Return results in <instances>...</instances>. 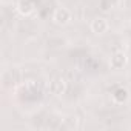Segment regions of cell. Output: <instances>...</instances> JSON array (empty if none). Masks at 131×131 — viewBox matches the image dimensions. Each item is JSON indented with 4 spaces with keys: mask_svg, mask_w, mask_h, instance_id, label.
Listing matches in <instances>:
<instances>
[{
    "mask_svg": "<svg viewBox=\"0 0 131 131\" xmlns=\"http://www.w3.org/2000/svg\"><path fill=\"white\" fill-rule=\"evenodd\" d=\"M67 86H68L67 80H65L62 76H57L49 82V93L52 96H56V97H60V96H63L67 93Z\"/></svg>",
    "mask_w": 131,
    "mask_h": 131,
    "instance_id": "obj_2",
    "label": "cell"
},
{
    "mask_svg": "<svg viewBox=\"0 0 131 131\" xmlns=\"http://www.w3.org/2000/svg\"><path fill=\"white\" fill-rule=\"evenodd\" d=\"M73 20V14L70 9L67 8H56L54 13H52V22L57 25V26H67L70 25Z\"/></svg>",
    "mask_w": 131,
    "mask_h": 131,
    "instance_id": "obj_1",
    "label": "cell"
},
{
    "mask_svg": "<svg viewBox=\"0 0 131 131\" xmlns=\"http://www.w3.org/2000/svg\"><path fill=\"white\" fill-rule=\"evenodd\" d=\"M79 126H80V119L77 116H68L62 120V128L65 129L74 131V129H79Z\"/></svg>",
    "mask_w": 131,
    "mask_h": 131,
    "instance_id": "obj_7",
    "label": "cell"
},
{
    "mask_svg": "<svg viewBox=\"0 0 131 131\" xmlns=\"http://www.w3.org/2000/svg\"><path fill=\"white\" fill-rule=\"evenodd\" d=\"M111 97H113V102H114V103L123 105V103L128 100L129 94H128V90H126V88H122V86H120V88H116V90L113 91Z\"/></svg>",
    "mask_w": 131,
    "mask_h": 131,
    "instance_id": "obj_6",
    "label": "cell"
},
{
    "mask_svg": "<svg viewBox=\"0 0 131 131\" xmlns=\"http://www.w3.org/2000/svg\"><path fill=\"white\" fill-rule=\"evenodd\" d=\"M126 63H128V57H126V54L123 51H116L110 59V67L113 70H116V71L123 70L126 67Z\"/></svg>",
    "mask_w": 131,
    "mask_h": 131,
    "instance_id": "obj_3",
    "label": "cell"
},
{
    "mask_svg": "<svg viewBox=\"0 0 131 131\" xmlns=\"http://www.w3.org/2000/svg\"><path fill=\"white\" fill-rule=\"evenodd\" d=\"M90 28H91V31H93L94 34L100 36V34H105V32L110 29V23H108V20L103 19V17H96V19L91 22Z\"/></svg>",
    "mask_w": 131,
    "mask_h": 131,
    "instance_id": "obj_5",
    "label": "cell"
},
{
    "mask_svg": "<svg viewBox=\"0 0 131 131\" xmlns=\"http://www.w3.org/2000/svg\"><path fill=\"white\" fill-rule=\"evenodd\" d=\"M36 11V5L32 0H19L17 2V13L23 17H29L32 16Z\"/></svg>",
    "mask_w": 131,
    "mask_h": 131,
    "instance_id": "obj_4",
    "label": "cell"
}]
</instances>
